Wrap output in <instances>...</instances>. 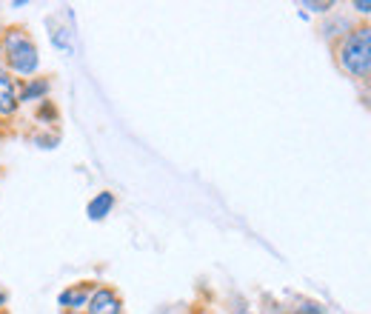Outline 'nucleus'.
Returning a JSON list of instances; mask_svg holds the SVG:
<instances>
[{
    "label": "nucleus",
    "instance_id": "obj_1",
    "mask_svg": "<svg viewBox=\"0 0 371 314\" xmlns=\"http://www.w3.org/2000/svg\"><path fill=\"white\" fill-rule=\"evenodd\" d=\"M340 66L351 77H371V26L351 29L340 43Z\"/></svg>",
    "mask_w": 371,
    "mask_h": 314
},
{
    "label": "nucleus",
    "instance_id": "obj_2",
    "mask_svg": "<svg viewBox=\"0 0 371 314\" xmlns=\"http://www.w3.org/2000/svg\"><path fill=\"white\" fill-rule=\"evenodd\" d=\"M4 52H6V60H9L12 72H18V75H35L41 58H38L35 40H32L26 32H18V29L6 32V38H4Z\"/></svg>",
    "mask_w": 371,
    "mask_h": 314
},
{
    "label": "nucleus",
    "instance_id": "obj_3",
    "mask_svg": "<svg viewBox=\"0 0 371 314\" xmlns=\"http://www.w3.org/2000/svg\"><path fill=\"white\" fill-rule=\"evenodd\" d=\"M89 314H120V297L112 288H97L89 297Z\"/></svg>",
    "mask_w": 371,
    "mask_h": 314
},
{
    "label": "nucleus",
    "instance_id": "obj_4",
    "mask_svg": "<svg viewBox=\"0 0 371 314\" xmlns=\"http://www.w3.org/2000/svg\"><path fill=\"white\" fill-rule=\"evenodd\" d=\"M18 109V94L12 86V77L0 69V114H12Z\"/></svg>",
    "mask_w": 371,
    "mask_h": 314
},
{
    "label": "nucleus",
    "instance_id": "obj_5",
    "mask_svg": "<svg viewBox=\"0 0 371 314\" xmlns=\"http://www.w3.org/2000/svg\"><path fill=\"white\" fill-rule=\"evenodd\" d=\"M112 206H114V195H112V192H100V195H95V197L89 200L86 215H89V220H103V217L112 212Z\"/></svg>",
    "mask_w": 371,
    "mask_h": 314
},
{
    "label": "nucleus",
    "instance_id": "obj_6",
    "mask_svg": "<svg viewBox=\"0 0 371 314\" xmlns=\"http://www.w3.org/2000/svg\"><path fill=\"white\" fill-rule=\"evenodd\" d=\"M58 303H60V305H66V308H80V305H89V288H86V286L66 288V291H60Z\"/></svg>",
    "mask_w": 371,
    "mask_h": 314
},
{
    "label": "nucleus",
    "instance_id": "obj_7",
    "mask_svg": "<svg viewBox=\"0 0 371 314\" xmlns=\"http://www.w3.org/2000/svg\"><path fill=\"white\" fill-rule=\"evenodd\" d=\"M49 94V80H35V83H29L26 89H23V94L18 97V100H23V103H35V100H43Z\"/></svg>",
    "mask_w": 371,
    "mask_h": 314
},
{
    "label": "nucleus",
    "instance_id": "obj_8",
    "mask_svg": "<svg viewBox=\"0 0 371 314\" xmlns=\"http://www.w3.org/2000/svg\"><path fill=\"white\" fill-rule=\"evenodd\" d=\"M52 43H55L60 52H66V55H72V52H75V46L69 43V32H66V29H58V32H52Z\"/></svg>",
    "mask_w": 371,
    "mask_h": 314
},
{
    "label": "nucleus",
    "instance_id": "obj_9",
    "mask_svg": "<svg viewBox=\"0 0 371 314\" xmlns=\"http://www.w3.org/2000/svg\"><path fill=\"white\" fill-rule=\"evenodd\" d=\"M354 9L360 15H371V0H354Z\"/></svg>",
    "mask_w": 371,
    "mask_h": 314
},
{
    "label": "nucleus",
    "instance_id": "obj_10",
    "mask_svg": "<svg viewBox=\"0 0 371 314\" xmlns=\"http://www.w3.org/2000/svg\"><path fill=\"white\" fill-rule=\"evenodd\" d=\"M306 9H311V12H328V9H334V4H311V0H308V4H303Z\"/></svg>",
    "mask_w": 371,
    "mask_h": 314
},
{
    "label": "nucleus",
    "instance_id": "obj_11",
    "mask_svg": "<svg viewBox=\"0 0 371 314\" xmlns=\"http://www.w3.org/2000/svg\"><path fill=\"white\" fill-rule=\"evenodd\" d=\"M297 314H320V308H317V305H306V308H300Z\"/></svg>",
    "mask_w": 371,
    "mask_h": 314
},
{
    "label": "nucleus",
    "instance_id": "obj_12",
    "mask_svg": "<svg viewBox=\"0 0 371 314\" xmlns=\"http://www.w3.org/2000/svg\"><path fill=\"white\" fill-rule=\"evenodd\" d=\"M4 300H6V297H4V294H0V305H4Z\"/></svg>",
    "mask_w": 371,
    "mask_h": 314
},
{
    "label": "nucleus",
    "instance_id": "obj_13",
    "mask_svg": "<svg viewBox=\"0 0 371 314\" xmlns=\"http://www.w3.org/2000/svg\"><path fill=\"white\" fill-rule=\"evenodd\" d=\"M198 314H209V311H198Z\"/></svg>",
    "mask_w": 371,
    "mask_h": 314
}]
</instances>
